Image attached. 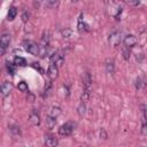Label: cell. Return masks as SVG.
<instances>
[{
    "label": "cell",
    "mask_w": 147,
    "mask_h": 147,
    "mask_svg": "<svg viewBox=\"0 0 147 147\" xmlns=\"http://www.w3.org/2000/svg\"><path fill=\"white\" fill-rule=\"evenodd\" d=\"M11 90H13V84L10 82H5L0 86V94L2 96H7L11 92Z\"/></svg>",
    "instance_id": "7"
},
{
    "label": "cell",
    "mask_w": 147,
    "mask_h": 147,
    "mask_svg": "<svg viewBox=\"0 0 147 147\" xmlns=\"http://www.w3.org/2000/svg\"><path fill=\"white\" fill-rule=\"evenodd\" d=\"M62 34H63L64 37H67V38H69V37L71 36V31H70L69 29H64V30L62 31Z\"/></svg>",
    "instance_id": "25"
},
{
    "label": "cell",
    "mask_w": 147,
    "mask_h": 147,
    "mask_svg": "<svg viewBox=\"0 0 147 147\" xmlns=\"http://www.w3.org/2000/svg\"><path fill=\"white\" fill-rule=\"evenodd\" d=\"M78 31H79V32L90 31V26H88L84 21H82V16H80V18H79V21H78Z\"/></svg>",
    "instance_id": "14"
},
{
    "label": "cell",
    "mask_w": 147,
    "mask_h": 147,
    "mask_svg": "<svg viewBox=\"0 0 147 147\" xmlns=\"http://www.w3.org/2000/svg\"><path fill=\"white\" fill-rule=\"evenodd\" d=\"M49 36H51V34H49V31H44L42 37H41V42H42V46H41V47H47V46H48L49 39H51Z\"/></svg>",
    "instance_id": "13"
},
{
    "label": "cell",
    "mask_w": 147,
    "mask_h": 147,
    "mask_svg": "<svg viewBox=\"0 0 147 147\" xmlns=\"http://www.w3.org/2000/svg\"><path fill=\"white\" fill-rule=\"evenodd\" d=\"M106 70L108 74H113L114 72V60L113 59H108L106 62Z\"/></svg>",
    "instance_id": "17"
},
{
    "label": "cell",
    "mask_w": 147,
    "mask_h": 147,
    "mask_svg": "<svg viewBox=\"0 0 147 147\" xmlns=\"http://www.w3.org/2000/svg\"><path fill=\"white\" fill-rule=\"evenodd\" d=\"M17 15V8L15 6H11L8 10V14H7V20L8 21H13Z\"/></svg>",
    "instance_id": "12"
},
{
    "label": "cell",
    "mask_w": 147,
    "mask_h": 147,
    "mask_svg": "<svg viewBox=\"0 0 147 147\" xmlns=\"http://www.w3.org/2000/svg\"><path fill=\"white\" fill-rule=\"evenodd\" d=\"M14 64L15 65H20V67H24V65H26V60L24 57H22V56H16L14 59Z\"/></svg>",
    "instance_id": "16"
},
{
    "label": "cell",
    "mask_w": 147,
    "mask_h": 147,
    "mask_svg": "<svg viewBox=\"0 0 147 147\" xmlns=\"http://www.w3.org/2000/svg\"><path fill=\"white\" fill-rule=\"evenodd\" d=\"M57 6H59V1L56 0H48L45 2V7L47 8H56Z\"/></svg>",
    "instance_id": "20"
},
{
    "label": "cell",
    "mask_w": 147,
    "mask_h": 147,
    "mask_svg": "<svg viewBox=\"0 0 147 147\" xmlns=\"http://www.w3.org/2000/svg\"><path fill=\"white\" fill-rule=\"evenodd\" d=\"M51 62H52V64H54V65H56V67L59 68V67H61V65L63 64V62H64V56H63L60 52H55V53H53V54L51 55Z\"/></svg>",
    "instance_id": "5"
},
{
    "label": "cell",
    "mask_w": 147,
    "mask_h": 147,
    "mask_svg": "<svg viewBox=\"0 0 147 147\" xmlns=\"http://www.w3.org/2000/svg\"><path fill=\"white\" fill-rule=\"evenodd\" d=\"M17 87L21 92H29V87H28V84L25 82H20Z\"/></svg>",
    "instance_id": "21"
},
{
    "label": "cell",
    "mask_w": 147,
    "mask_h": 147,
    "mask_svg": "<svg viewBox=\"0 0 147 147\" xmlns=\"http://www.w3.org/2000/svg\"><path fill=\"white\" fill-rule=\"evenodd\" d=\"M32 67H33L34 69H38V70H39V71H40L41 74H44V70H42V69L40 68V65H39V63H36V62H33V63H32Z\"/></svg>",
    "instance_id": "27"
},
{
    "label": "cell",
    "mask_w": 147,
    "mask_h": 147,
    "mask_svg": "<svg viewBox=\"0 0 147 147\" xmlns=\"http://www.w3.org/2000/svg\"><path fill=\"white\" fill-rule=\"evenodd\" d=\"M9 44H10V34L9 33H3L0 37V56H2L6 53Z\"/></svg>",
    "instance_id": "3"
},
{
    "label": "cell",
    "mask_w": 147,
    "mask_h": 147,
    "mask_svg": "<svg viewBox=\"0 0 147 147\" xmlns=\"http://www.w3.org/2000/svg\"><path fill=\"white\" fill-rule=\"evenodd\" d=\"M123 56H124V59L125 60H129V57H130V51H129V48L127 47H123Z\"/></svg>",
    "instance_id": "24"
},
{
    "label": "cell",
    "mask_w": 147,
    "mask_h": 147,
    "mask_svg": "<svg viewBox=\"0 0 147 147\" xmlns=\"http://www.w3.org/2000/svg\"><path fill=\"white\" fill-rule=\"evenodd\" d=\"M123 41H124V46H125V47L131 48V47H133V46L137 45L138 39H137V37L133 36V34H127V36L124 37V40H123Z\"/></svg>",
    "instance_id": "6"
},
{
    "label": "cell",
    "mask_w": 147,
    "mask_h": 147,
    "mask_svg": "<svg viewBox=\"0 0 147 147\" xmlns=\"http://www.w3.org/2000/svg\"><path fill=\"white\" fill-rule=\"evenodd\" d=\"M74 130H75V123L74 122H67L59 127V134L67 137V136H70L74 132Z\"/></svg>",
    "instance_id": "2"
},
{
    "label": "cell",
    "mask_w": 147,
    "mask_h": 147,
    "mask_svg": "<svg viewBox=\"0 0 147 147\" xmlns=\"http://www.w3.org/2000/svg\"><path fill=\"white\" fill-rule=\"evenodd\" d=\"M83 84L85 90H91V84H92V78L88 72H85L83 75Z\"/></svg>",
    "instance_id": "11"
},
{
    "label": "cell",
    "mask_w": 147,
    "mask_h": 147,
    "mask_svg": "<svg viewBox=\"0 0 147 147\" xmlns=\"http://www.w3.org/2000/svg\"><path fill=\"white\" fill-rule=\"evenodd\" d=\"M55 123H56V118H54V117H52V116H48V117H47L46 124H47V127H48V129H53L54 125H55Z\"/></svg>",
    "instance_id": "19"
},
{
    "label": "cell",
    "mask_w": 147,
    "mask_h": 147,
    "mask_svg": "<svg viewBox=\"0 0 147 147\" xmlns=\"http://www.w3.org/2000/svg\"><path fill=\"white\" fill-rule=\"evenodd\" d=\"M136 87H137V88L140 87V78H137V79H136Z\"/></svg>",
    "instance_id": "29"
},
{
    "label": "cell",
    "mask_w": 147,
    "mask_h": 147,
    "mask_svg": "<svg viewBox=\"0 0 147 147\" xmlns=\"http://www.w3.org/2000/svg\"><path fill=\"white\" fill-rule=\"evenodd\" d=\"M129 5H132V6H138L140 3V1H127Z\"/></svg>",
    "instance_id": "28"
},
{
    "label": "cell",
    "mask_w": 147,
    "mask_h": 147,
    "mask_svg": "<svg viewBox=\"0 0 147 147\" xmlns=\"http://www.w3.org/2000/svg\"><path fill=\"white\" fill-rule=\"evenodd\" d=\"M23 46H24V49L32 54V55H39V52H40V46L37 45V42L32 41V40H25L23 42Z\"/></svg>",
    "instance_id": "1"
},
{
    "label": "cell",
    "mask_w": 147,
    "mask_h": 147,
    "mask_svg": "<svg viewBox=\"0 0 147 147\" xmlns=\"http://www.w3.org/2000/svg\"><path fill=\"white\" fill-rule=\"evenodd\" d=\"M22 20H23V22H28L29 21V13L28 11H24L22 14Z\"/></svg>",
    "instance_id": "26"
},
{
    "label": "cell",
    "mask_w": 147,
    "mask_h": 147,
    "mask_svg": "<svg viewBox=\"0 0 147 147\" xmlns=\"http://www.w3.org/2000/svg\"><path fill=\"white\" fill-rule=\"evenodd\" d=\"M85 109H86V107H85V103L84 102H82L80 105H79V107H78V114L82 116V115H84L85 114Z\"/></svg>",
    "instance_id": "23"
},
{
    "label": "cell",
    "mask_w": 147,
    "mask_h": 147,
    "mask_svg": "<svg viewBox=\"0 0 147 147\" xmlns=\"http://www.w3.org/2000/svg\"><path fill=\"white\" fill-rule=\"evenodd\" d=\"M33 100H34V96H33V95H30V96L28 98V101H30V102H33Z\"/></svg>",
    "instance_id": "30"
},
{
    "label": "cell",
    "mask_w": 147,
    "mask_h": 147,
    "mask_svg": "<svg viewBox=\"0 0 147 147\" xmlns=\"http://www.w3.org/2000/svg\"><path fill=\"white\" fill-rule=\"evenodd\" d=\"M121 40H122V34L119 31H114L109 34V38H108V41L110 44V46L113 47H116L121 44Z\"/></svg>",
    "instance_id": "4"
},
{
    "label": "cell",
    "mask_w": 147,
    "mask_h": 147,
    "mask_svg": "<svg viewBox=\"0 0 147 147\" xmlns=\"http://www.w3.org/2000/svg\"><path fill=\"white\" fill-rule=\"evenodd\" d=\"M59 144V140L55 136H52V134H48L45 137V145L46 147H56Z\"/></svg>",
    "instance_id": "9"
},
{
    "label": "cell",
    "mask_w": 147,
    "mask_h": 147,
    "mask_svg": "<svg viewBox=\"0 0 147 147\" xmlns=\"http://www.w3.org/2000/svg\"><path fill=\"white\" fill-rule=\"evenodd\" d=\"M29 121L32 125H39L40 124V116L36 109H32L29 114Z\"/></svg>",
    "instance_id": "8"
},
{
    "label": "cell",
    "mask_w": 147,
    "mask_h": 147,
    "mask_svg": "<svg viewBox=\"0 0 147 147\" xmlns=\"http://www.w3.org/2000/svg\"><path fill=\"white\" fill-rule=\"evenodd\" d=\"M8 129H9V131H10V133H11L13 136H20V134H21L20 126L16 125V124H10V125L8 126Z\"/></svg>",
    "instance_id": "15"
},
{
    "label": "cell",
    "mask_w": 147,
    "mask_h": 147,
    "mask_svg": "<svg viewBox=\"0 0 147 147\" xmlns=\"http://www.w3.org/2000/svg\"><path fill=\"white\" fill-rule=\"evenodd\" d=\"M7 70L10 75L15 74V64L14 63H7Z\"/></svg>",
    "instance_id": "22"
},
{
    "label": "cell",
    "mask_w": 147,
    "mask_h": 147,
    "mask_svg": "<svg viewBox=\"0 0 147 147\" xmlns=\"http://www.w3.org/2000/svg\"><path fill=\"white\" fill-rule=\"evenodd\" d=\"M47 76L49 77V79H55L57 76H59V69L56 65L54 64H49L48 67V70H47Z\"/></svg>",
    "instance_id": "10"
},
{
    "label": "cell",
    "mask_w": 147,
    "mask_h": 147,
    "mask_svg": "<svg viewBox=\"0 0 147 147\" xmlns=\"http://www.w3.org/2000/svg\"><path fill=\"white\" fill-rule=\"evenodd\" d=\"M60 114H61V108H60V107H52L51 113H49V116H52V117L56 118Z\"/></svg>",
    "instance_id": "18"
}]
</instances>
